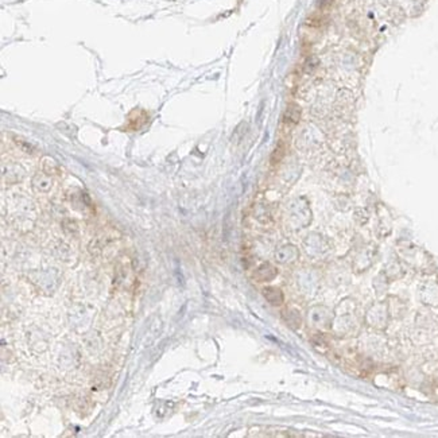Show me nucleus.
<instances>
[{"label": "nucleus", "instance_id": "2", "mask_svg": "<svg viewBox=\"0 0 438 438\" xmlns=\"http://www.w3.org/2000/svg\"><path fill=\"white\" fill-rule=\"evenodd\" d=\"M263 294L266 300L272 305H280L283 302V294L280 293L279 288L276 287H266L263 290Z\"/></svg>", "mask_w": 438, "mask_h": 438}, {"label": "nucleus", "instance_id": "1", "mask_svg": "<svg viewBox=\"0 0 438 438\" xmlns=\"http://www.w3.org/2000/svg\"><path fill=\"white\" fill-rule=\"evenodd\" d=\"M147 112L142 109H136L129 113L128 120H127V129H139L142 128L144 123L147 121Z\"/></svg>", "mask_w": 438, "mask_h": 438}, {"label": "nucleus", "instance_id": "3", "mask_svg": "<svg viewBox=\"0 0 438 438\" xmlns=\"http://www.w3.org/2000/svg\"><path fill=\"white\" fill-rule=\"evenodd\" d=\"M272 270H275V268L272 266H270V264H263V266L258 270V274H256V276H258L259 279H260V282H263V280L272 279V278L275 276V274H272V272H270V274H268V271H272Z\"/></svg>", "mask_w": 438, "mask_h": 438}]
</instances>
